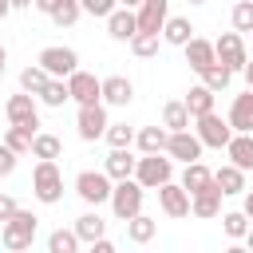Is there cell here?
<instances>
[{
    "label": "cell",
    "instance_id": "obj_1",
    "mask_svg": "<svg viewBox=\"0 0 253 253\" xmlns=\"http://www.w3.org/2000/svg\"><path fill=\"white\" fill-rule=\"evenodd\" d=\"M36 229H40V217H36L32 210H20L12 221H4L0 241H4V249H8V253H24V249H32Z\"/></svg>",
    "mask_w": 253,
    "mask_h": 253
},
{
    "label": "cell",
    "instance_id": "obj_2",
    "mask_svg": "<svg viewBox=\"0 0 253 253\" xmlns=\"http://www.w3.org/2000/svg\"><path fill=\"white\" fill-rule=\"evenodd\" d=\"M134 182L142 190H162L166 182H174V158L170 154H142L134 166Z\"/></svg>",
    "mask_w": 253,
    "mask_h": 253
},
{
    "label": "cell",
    "instance_id": "obj_3",
    "mask_svg": "<svg viewBox=\"0 0 253 253\" xmlns=\"http://www.w3.org/2000/svg\"><path fill=\"white\" fill-rule=\"evenodd\" d=\"M32 194H36V202L55 206L63 198V170L55 162H36V170H32Z\"/></svg>",
    "mask_w": 253,
    "mask_h": 253
},
{
    "label": "cell",
    "instance_id": "obj_4",
    "mask_svg": "<svg viewBox=\"0 0 253 253\" xmlns=\"http://www.w3.org/2000/svg\"><path fill=\"white\" fill-rule=\"evenodd\" d=\"M75 194H79L87 206H103V202H111L115 182H111L103 170H79V174H75Z\"/></svg>",
    "mask_w": 253,
    "mask_h": 253
},
{
    "label": "cell",
    "instance_id": "obj_5",
    "mask_svg": "<svg viewBox=\"0 0 253 253\" xmlns=\"http://www.w3.org/2000/svg\"><path fill=\"white\" fill-rule=\"evenodd\" d=\"M142 198H146V190H142L134 178L115 182V194H111V210H115V217H119V221L138 217V213H142Z\"/></svg>",
    "mask_w": 253,
    "mask_h": 253
},
{
    "label": "cell",
    "instance_id": "obj_6",
    "mask_svg": "<svg viewBox=\"0 0 253 253\" xmlns=\"http://www.w3.org/2000/svg\"><path fill=\"white\" fill-rule=\"evenodd\" d=\"M213 51H217V63L225 67V71H245V63H249V51H245V40L237 36V32H221L217 40H213Z\"/></svg>",
    "mask_w": 253,
    "mask_h": 253
},
{
    "label": "cell",
    "instance_id": "obj_7",
    "mask_svg": "<svg viewBox=\"0 0 253 253\" xmlns=\"http://www.w3.org/2000/svg\"><path fill=\"white\" fill-rule=\"evenodd\" d=\"M36 63H40L51 79H71V75L79 71V55H75L71 47H43Z\"/></svg>",
    "mask_w": 253,
    "mask_h": 253
},
{
    "label": "cell",
    "instance_id": "obj_8",
    "mask_svg": "<svg viewBox=\"0 0 253 253\" xmlns=\"http://www.w3.org/2000/svg\"><path fill=\"white\" fill-rule=\"evenodd\" d=\"M194 134H198V142H202V146H213V150H225V146H229V138H233V126H229V119H221V115L213 111V115H206V119H198V126H194Z\"/></svg>",
    "mask_w": 253,
    "mask_h": 253
},
{
    "label": "cell",
    "instance_id": "obj_9",
    "mask_svg": "<svg viewBox=\"0 0 253 253\" xmlns=\"http://www.w3.org/2000/svg\"><path fill=\"white\" fill-rule=\"evenodd\" d=\"M67 91H71V99H75L79 107H95V103H103V79H95V75L83 71V67L67 79Z\"/></svg>",
    "mask_w": 253,
    "mask_h": 253
},
{
    "label": "cell",
    "instance_id": "obj_10",
    "mask_svg": "<svg viewBox=\"0 0 253 253\" xmlns=\"http://www.w3.org/2000/svg\"><path fill=\"white\" fill-rule=\"evenodd\" d=\"M4 115H8V123L12 126H32V130H40V107H36V95H12L8 103H4Z\"/></svg>",
    "mask_w": 253,
    "mask_h": 253
},
{
    "label": "cell",
    "instance_id": "obj_11",
    "mask_svg": "<svg viewBox=\"0 0 253 253\" xmlns=\"http://www.w3.org/2000/svg\"><path fill=\"white\" fill-rule=\"evenodd\" d=\"M107 126H111V123H107V107H103V103H95V107H79V115H75V130H79L83 142L103 138Z\"/></svg>",
    "mask_w": 253,
    "mask_h": 253
},
{
    "label": "cell",
    "instance_id": "obj_12",
    "mask_svg": "<svg viewBox=\"0 0 253 253\" xmlns=\"http://www.w3.org/2000/svg\"><path fill=\"white\" fill-rule=\"evenodd\" d=\"M202 142H198V134L194 130H178V134H170V142H166V154L174 158V162H182V166H190V162H202Z\"/></svg>",
    "mask_w": 253,
    "mask_h": 253
},
{
    "label": "cell",
    "instance_id": "obj_13",
    "mask_svg": "<svg viewBox=\"0 0 253 253\" xmlns=\"http://www.w3.org/2000/svg\"><path fill=\"white\" fill-rule=\"evenodd\" d=\"M134 16H138V32L162 36V28H166V20H170V0H142V8H138Z\"/></svg>",
    "mask_w": 253,
    "mask_h": 253
},
{
    "label": "cell",
    "instance_id": "obj_14",
    "mask_svg": "<svg viewBox=\"0 0 253 253\" xmlns=\"http://www.w3.org/2000/svg\"><path fill=\"white\" fill-rule=\"evenodd\" d=\"M107 36L119 40V43H130V40L138 36V16H134L130 8H115V12L107 16Z\"/></svg>",
    "mask_w": 253,
    "mask_h": 253
},
{
    "label": "cell",
    "instance_id": "obj_15",
    "mask_svg": "<svg viewBox=\"0 0 253 253\" xmlns=\"http://www.w3.org/2000/svg\"><path fill=\"white\" fill-rule=\"evenodd\" d=\"M182 51H186V63H190V67H194L198 75H206V71H210V67L217 63L213 40H202V36H194V40H190V43H186Z\"/></svg>",
    "mask_w": 253,
    "mask_h": 253
},
{
    "label": "cell",
    "instance_id": "obj_16",
    "mask_svg": "<svg viewBox=\"0 0 253 253\" xmlns=\"http://www.w3.org/2000/svg\"><path fill=\"white\" fill-rule=\"evenodd\" d=\"M158 206H162L166 217H186V213H190V194H186L178 182H166V186L158 190Z\"/></svg>",
    "mask_w": 253,
    "mask_h": 253
},
{
    "label": "cell",
    "instance_id": "obj_17",
    "mask_svg": "<svg viewBox=\"0 0 253 253\" xmlns=\"http://www.w3.org/2000/svg\"><path fill=\"white\" fill-rule=\"evenodd\" d=\"M134 99V83L126 75H107L103 79V107H126Z\"/></svg>",
    "mask_w": 253,
    "mask_h": 253
},
{
    "label": "cell",
    "instance_id": "obj_18",
    "mask_svg": "<svg viewBox=\"0 0 253 253\" xmlns=\"http://www.w3.org/2000/svg\"><path fill=\"white\" fill-rule=\"evenodd\" d=\"M225 119H229V126H233V134H253V91H245V95H237Z\"/></svg>",
    "mask_w": 253,
    "mask_h": 253
},
{
    "label": "cell",
    "instance_id": "obj_19",
    "mask_svg": "<svg viewBox=\"0 0 253 253\" xmlns=\"http://www.w3.org/2000/svg\"><path fill=\"white\" fill-rule=\"evenodd\" d=\"M134 166H138V158H130V150H111L103 162V174L111 182H126V178H134Z\"/></svg>",
    "mask_w": 253,
    "mask_h": 253
},
{
    "label": "cell",
    "instance_id": "obj_20",
    "mask_svg": "<svg viewBox=\"0 0 253 253\" xmlns=\"http://www.w3.org/2000/svg\"><path fill=\"white\" fill-rule=\"evenodd\" d=\"M178 186L194 198V194H202V190H210V186H213V170H210L206 162H190V166L182 170V182H178Z\"/></svg>",
    "mask_w": 253,
    "mask_h": 253
},
{
    "label": "cell",
    "instance_id": "obj_21",
    "mask_svg": "<svg viewBox=\"0 0 253 253\" xmlns=\"http://www.w3.org/2000/svg\"><path fill=\"white\" fill-rule=\"evenodd\" d=\"M213 186L221 190V198H233V194H245V170H237V166H217L213 170Z\"/></svg>",
    "mask_w": 253,
    "mask_h": 253
},
{
    "label": "cell",
    "instance_id": "obj_22",
    "mask_svg": "<svg viewBox=\"0 0 253 253\" xmlns=\"http://www.w3.org/2000/svg\"><path fill=\"white\" fill-rule=\"evenodd\" d=\"M225 154H229V166L253 170V134H233L229 146H225Z\"/></svg>",
    "mask_w": 253,
    "mask_h": 253
},
{
    "label": "cell",
    "instance_id": "obj_23",
    "mask_svg": "<svg viewBox=\"0 0 253 253\" xmlns=\"http://www.w3.org/2000/svg\"><path fill=\"white\" fill-rule=\"evenodd\" d=\"M182 103H186V111H190V119H194V123H198V119H206V115H213V91H210V87H202V83H198V87H190V95H186Z\"/></svg>",
    "mask_w": 253,
    "mask_h": 253
},
{
    "label": "cell",
    "instance_id": "obj_24",
    "mask_svg": "<svg viewBox=\"0 0 253 253\" xmlns=\"http://www.w3.org/2000/svg\"><path fill=\"white\" fill-rule=\"evenodd\" d=\"M134 142H138V150H142V154H166L170 130H166V126H142V130L134 134Z\"/></svg>",
    "mask_w": 253,
    "mask_h": 253
},
{
    "label": "cell",
    "instance_id": "obj_25",
    "mask_svg": "<svg viewBox=\"0 0 253 253\" xmlns=\"http://www.w3.org/2000/svg\"><path fill=\"white\" fill-rule=\"evenodd\" d=\"M190 213H194V217H217V213H221V190L210 186V190L194 194V198H190Z\"/></svg>",
    "mask_w": 253,
    "mask_h": 253
},
{
    "label": "cell",
    "instance_id": "obj_26",
    "mask_svg": "<svg viewBox=\"0 0 253 253\" xmlns=\"http://www.w3.org/2000/svg\"><path fill=\"white\" fill-rule=\"evenodd\" d=\"M71 229H75V237H79V241L95 245V241H103V233H107V221H103V217H99V213L91 210V213L75 217V225H71Z\"/></svg>",
    "mask_w": 253,
    "mask_h": 253
},
{
    "label": "cell",
    "instance_id": "obj_27",
    "mask_svg": "<svg viewBox=\"0 0 253 253\" xmlns=\"http://www.w3.org/2000/svg\"><path fill=\"white\" fill-rule=\"evenodd\" d=\"M162 40H166V43H174V47H186V43L194 40V24H190L186 16H170V20H166V28H162Z\"/></svg>",
    "mask_w": 253,
    "mask_h": 253
},
{
    "label": "cell",
    "instance_id": "obj_28",
    "mask_svg": "<svg viewBox=\"0 0 253 253\" xmlns=\"http://www.w3.org/2000/svg\"><path fill=\"white\" fill-rule=\"evenodd\" d=\"M47 83H51V75H47L40 63H32V67H24V71H20V91H24V95H36V99H40Z\"/></svg>",
    "mask_w": 253,
    "mask_h": 253
},
{
    "label": "cell",
    "instance_id": "obj_29",
    "mask_svg": "<svg viewBox=\"0 0 253 253\" xmlns=\"http://www.w3.org/2000/svg\"><path fill=\"white\" fill-rule=\"evenodd\" d=\"M36 134H40V130H32V126H8V130H4V146H8L12 154H32Z\"/></svg>",
    "mask_w": 253,
    "mask_h": 253
},
{
    "label": "cell",
    "instance_id": "obj_30",
    "mask_svg": "<svg viewBox=\"0 0 253 253\" xmlns=\"http://www.w3.org/2000/svg\"><path fill=\"white\" fill-rule=\"evenodd\" d=\"M154 233H158V217H150V213H138V217L126 221V237H130L134 245H146Z\"/></svg>",
    "mask_w": 253,
    "mask_h": 253
},
{
    "label": "cell",
    "instance_id": "obj_31",
    "mask_svg": "<svg viewBox=\"0 0 253 253\" xmlns=\"http://www.w3.org/2000/svg\"><path fill=\"white\" fill-rule=\"evenodd\" d=\"M162 126L170 130V134H178V130H190V111H186V103H166L162 107Z\"/></svg>",
    "mask_w": 253,
    "mask_h": 253
},
{
    "label": "cell",
    "instance_id": "obj_32",
    "mask_svg": "<svg viewBox=\"0 0 253 253\" xmlns=\"http://www.w3.org/2000/svg\"><path fill=\"white\" fill-rule=\"evenodd\" d=\"M32 154H36L40 162H55V158L63 154V142H59L55 134H43V130H40L36 142H32Z\"/></svg>",
    "mask_w": 253,
    "mask_h": 253
},
{
    "label": "cell",
    "instance_id": "obj_33",
    "mask_svg": "<svg viewBox=\"0 0 253 253\" xmlns=\"http://www.w3.org/2000/svg\"><path fill=\"white\" fill-rule=\"evenodd\" d=\"M47 253H79L75 229H51L47 233Z\"/></svg>",
    "mask_w": 253,
    "mask_h": 253
},
{
    "label": "cell",
    "instance_id": "obj_34",
    "mask_svg": "<svg viewBox=\"0 0 253 253\" xmlns=\"http://www.w3.org/2000/svg\"><path fill=\"white\" fill-rule=\"evenodd\" d=\"M67 99H71V91H67V79H51V83L43 87V95H40V103H43V107H55V111H59Z\"/></svg>",
    "mask_w": 253,
    "mask_h": 253
},
{
    "label": "cell",
    "instance_id": "obj_35",
    "mask_svg": "<svg viewBox=\"0 0 253 253\" xmlns=\"http://www.w3.org/2000/svg\"><path fill=\"white\" fill-rule=\"evenodd\" d=\"M103 138L111 142V150H130V142H134V130H130L126 123H111Z\"/></svg>",
    "mask_w": 253,
    "mask_h": 253
},
{
    "label": "cell",
    "instance_id": "obj_36",
    "mask_svg": "<svg viewBox=\"0 0 253 253\" xmlns=\"http://www.w3.org/2000/svg\"><path fill=\"white\" fill-rule=\"evenodd\" d=\"M221 229H225V237H245L249 233V217L241 213V210H229V213H221Z\"/></svg>",
    "mask_w": 253,
    "mask_h": 253
},
{
    "label": "cell",
    "instance_id": "obj_37",
    "mask_svg": "<svg viewBox=\"0 0 253 253\" xmlns=\"http://www.w3.org/2000/svg\"><path fill=\"white\" fill-rule=\"evenodd\" d=\"M233 32L241 36V32H253V0H237L233 4Z\"/></svg>",
    "mask_w": 253,
    "mask_h": 253
},
{
    "label": "cell",
    "instance_id": "obj_38",
    "mask_svg": "<svg viewBox=\"0 0 253 253\" xmlns=\"http://www.w3.org/2000/svg\"><path fill=\"white\" fill-rule=\"evenodd\" d=\"M229 79H233V71H225L221 63H213V67L202 75V87H210V91L217 95V91H225V87H229Z\"/></svg>",
    "mask_w": 253,
    "mask_h": 253
},
{
    "label": "cell",
    "instance_id": "obj_39",
    "mask_svg": "<svg viewBox=\"0 0 253 253\" xmlns=\"http://www.w3.org/2000/svg\"><path fill=\"white\" fill-rule=\"evenodd\" d=\"M130 51H134L138 59H150V55L158 51V36H146V32H138V36L130 40Z\"/></svg>",
    "mask_w": 253,
    "mask_h": 253
},
{
    "label": "cell",
    "instance_id": "obj_40",
    "mask_svg": "<svg viewBox=\"0 0 253 253\" xmlns=\"http://www.w3.org/2000/svg\"><path fill=\"white\" fill-rule=\"evenodd\" d=\"M79 16H83V8H79V0H63V4H59V12H55L51 20H55L59 28H71V24L79 20Z\"/></svg>",
    "mask_w": 253,
    "mask_h": 253
},
{
    "label": "cell",
    "instance_id": "obj_41",
    "mask_svg": "<svg viewBox=\"0 0 253 253\" xmlns=\"http://www.w3.org/2000/svg\"><path fill=\"white\" fill-rule=\"evenodd\" d=\"M79 8H83L87 16H99V20H107V16L119 8V0H79Z\"/></svg>",
    "mask_w": 253,
    "mask_h": 253
},
{
    "label": "cell",
    "instance_id": "obj_42",
    "mask_svg": "<svg viewBox=\"0 0 253 253\" xmlns=\"http://www.w3.org/2000/svg\"><path fill=\"white\" fill-rule=\"evenodd\" d=\"M16 158H20V154H12V150L0 142V178H8V174L16 170Z\"/></svg>",
    "mask_w": 253,
    "mask_h": 253
},
{
    "label": "cell",
    "instance_id": "obj_43",
    "mask_svg": "<svg viewBox=\"0 0 253 253\" xmlns=\"http://www.w3.org/2000/svg\"><path fill=\"white\" fill-rule=\"evenodd\" d=\"M20 213V206H16V198H8V194H0V221H12Z\"/></svg>",
    "mask_w": 253,
    "mask_h": 253
},
{
    "label": "cell",
    "instance_id": "obj_44",
    "mask_svg": "<svg viewBox=\"0 0 253 253\" xmlns=\"http://www.w3.org/2000/svg\"><path fill=\"white\" fill-rule=\"evenodd\" d=\"M59 4H63V0H36V12H43V16H55V12H59Z\"/></svg>",
    "mask_w": 253,
    "mask_h": 253
},
{
    "label": "cell",
    "instance_id": "obj_45",
    "mask_svg": "<svg viewBox=\"0 0 253 253\" xmlns=\"http://www.w3.org/2000/svg\"><path fill=\"white\" fill-rule=\"evenodd\" d=\"M87 253H119V249H115V241H107V237H103V241L87 245Z\"/></svg>",
    "mask_w": 253,
    "mask_h": 253
},
{
    "label": "cell",
    "instance_id": "obj_46",
    "mask_svg": "<svg viewBox=\"0 0 253 253\" xmlns=\"http://www.w3.org/2000/svg\"><path fill=\"white\" fill-rule=\"evenodd\" d=\"M241 213H245V217H249V221H253V190H249V194H245V206H241Z\"/></svg>",
    "mask_w": 253,
    "mask_h": 253
},
{
    "label": "cell",
    "instance_id": "obj_47",
    "mask_svg": "<svg viewBox=\"0 0 253 253\" xmlns=\"http://www.w3.org/2000/svg\"><path fill=\"white\" fill-rule=\"evenodd\" d=\"M241 75H245V87H249V91H253V59H249V63H245V71H241Z\"/></svg>",
    "mask_w": 253,
    "mask_h": 253
},
{
    "label": "cell",
    "instance_id": "obj_48",
    "mask_svg": "<svg viewBox=\"0 0 253 253\" xmlns=\"http://www.w3.org/2000/svg\"><path fill=\"white\" fill-rule=\"evenodd\" d=\"M119 8H130V12H138V8H142V0H119Z\"/></svg>",
    "mask_w": 253,
    "mask_h": 253
},
{
    "label": "cell",
    "instance_id": "obj_49",
    "mask_svg": "<svg viewBox=\"0 0 253 253\" xmlns=\"http://www.w3.org/2000/svg\"><path fill=\"white\" fill-rule=\"evenodd\" d=\"M12 8H36V0H12Z\"/></svg>",
    "mask_w": 253,
    "mask_h": 253
},
{
    "label": "cell",
    "instance_id": "obj_50",
    "mask_svg": "<svg viewBox=\"0 0 253 253\" xmlns=\"http://www.w3.org/2000/svg\"><path fill=\"white\" fill-rule=\"evenodd\" d=\"M8 12H12V0H0V20H4Z\"/></svg>",
    "mask_w": 253,
    "mask_h": 253
},
{
    "label": "cell",
    "instance_id": "obj_51",
    "mask_svg": "<svg viewBox=\"0 0 253 253\" xmlns=\"http://www.w3.org/2000/svg\"><path fill=\"white\" fill-rule=\"evenodd\" d=\"M4 63H8V47L0 43V75H4Z\"/></svg>",
    "mask_w": 253,
    "mask_h": 253
},
{
    "label": "cell",
    "instance_id": "obj_52",
    "mask_svg": "<svg viewBox=\"0 0 253 253\" xmlns=\"http://www.w3.org/2000/svg\"><path fill=\"white\" fill-rule=\"evenodd\" d=\"M225 253H249V249H245V245H229Z\"/></svg>",
    "mask_w": 253,
    "mask_h": 253
},
{
    "label": "cell",
    "instance_id": "obj_53",
    "mask_svg": "<svg viewBox=\"0 0 253 253\" xmlns=\"http://www.w3.org/2000/svg\"><path fill=\"white\" fill-rule=\"evenodd\" d=\"M245 249H249V253H253V229H249V233H245Z\"/></svg>",
    "mask_w": 253,
    "mask_h": 253
},
{
    "label": "cell",
    "instance_id": "obj_54",
    "mask_svg": "<svg viewBox=\"0 0 253 253\" xmlns=\"http://www.w3.org/2000/svg\"><path fill=\"white\" fill-rule=\"evenodd\" d=\"M186 4H206V0H186Z\"/></svg>",
    "mask_w": 253,
    "mask_h": 253
},
{
    "label": "cell",
    "instance_id": "obj_55",
    "mask_svg": "<svg viewBox=\"0 0 253 253\" xmlns=\"http://www.w3.org/2000/svg\"><path fill=\"white\" fill-rule=\"evenodd\" d=\"M0 79H4V75H0Z\"/></svg>",
    "mask_w": 253,
    "mask_h": 253
}]
</instances>
